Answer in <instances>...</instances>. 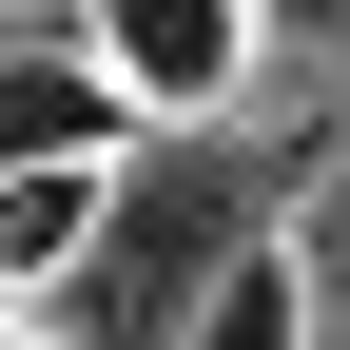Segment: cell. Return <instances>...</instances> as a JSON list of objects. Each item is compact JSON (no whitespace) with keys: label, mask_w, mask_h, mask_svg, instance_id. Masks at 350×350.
Wrapping results in <instances>:
<instances>
[{"label":"cell","mask_w":350,"mask_h":350,"mask_svg":"<svg viewBox=\"0 0 350 350\" xmlns=\"http://www.w3.org/2000/svg\"><path fill=\"white\" fill-rule=\"evenodd\" d=\"M78 39L117 59L137 117H234V78H253V0H98Z\"/></svg>","instance_id":"2"},{"label":"cell","mask_w":350,"mask_h":350,"mask_svg":"<svg viewBox=\"0 0 350 350\" xmlns=\"http://www.w3.org/2000/svg\"><path fill=\"white\" fill-rule=\"evenodd\" d=\"M253 39H292V59H350V0H253Z\"/></svg>","instance_id":"6"},{"label":"cell","mask_w":350,"mask_h":350,"mask_svg":"<svg viewBox=\"0 0 350 350\" xmlns=\"http://www.w3.org/2000/svg\"><path fill=\"white\" fill-rule=\"evenodd\" d=\"M117 137H137V98H117L98 39H0V175H39V156H117Z\"/></svg>","instance_id":"3"},{"label":"cell","mask_w":350,"mask_h":350,"mask_svg":"<svg viewBox=\"0 0 350 350\" xmlns=\"http://www.w3.org/2000/svg\"><path fill=\"white\" fill-rule=\"evenodd\" d=\"M273 234V175H253L234 137H195V117H137L117 137V175H98V234H78V350H175V312H195L234 253Z\"/></svg>","instance_id":"1"},{"label":"cell","mask_w":350,"mask_h":350,"mask_svg":"<svg viewBox=\"0 0 350 350\" xmlns=\"http://www.w3.org/2000/svg\"><path fill=\"white\" fill-rule=\"evenodd\" d=\"M175 350H312V273H292V234H253L234 273L175 312Z\"/></svg>","instance_id":"4"},{"label":"cell","mask_w":350,"mask_h":350,"mask_svg":"<svg viewBox=\"0 0 350 350\" xmlns=\"http://www.w3.org/2000/svg\"><path fill=\"white\" fill-rule=\"evenodd\" d=\"M292 273H312V312H350V137H331V175H312V253H292Z\"/></svg>","instance_id":"5"}]
</instances>
